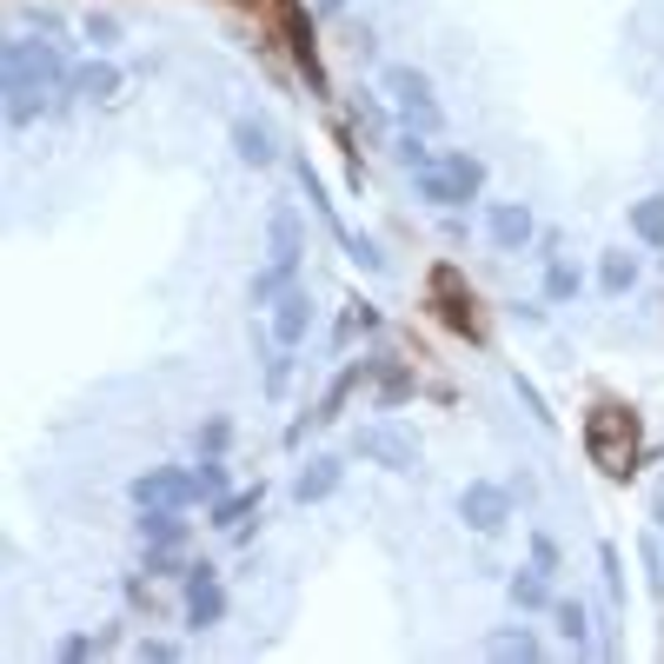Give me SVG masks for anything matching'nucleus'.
I'll return each instance as SVG.
<instances>
[{"label":"nucleus","mask_w":664,"mask_h":664,"mask_svg":"<svg viewBox=\"0 0 664 664\" xmlns=\"http://www.w3.org/2000/svg\"><path fill=\"white\" fill-rule=\"evenodd\" d=\"M585 452H592V465H598V472L631 478V472H638V459H644L638 412H625V405H592V412H585Z\"/></svg>","instance_id":"f257e3e1"},{"label":"nucleus","mask_w":664,"mask_h":664,"mask_svg":"<svg viewBox=\"0 0 664 664\" xmlns=\"http://www.w3.org/2000/svg\"><path fill=\"white\" fill-rule=\"evenodd\" d=\"M379 87H386V100L405 114V127H419V133H439V100H432V80L419 73V67H386L379 73Z\"/></svg>","instance_id":"f03ea898"},{"label":"nucleus","mask_w":664,"mask_h":664,"mask_svg":"<svg viewBox=\"0 0 664 664\" xmlns=\"http://www.w3.org/2000/svg\"><path fill=\"white\" fill-rule=\"evenodd\" d=\"M353 452L372 459V465H386V472H412V465H419V439L399 432V426H359L353 432Z\"/></svg>","instance_id":"7ed1b4c3"},{"label":"nucleus","mask_w":664,"mask_h":664,"mask_svg":"<svg viewBox=\"0 0 664 664\" xmlns=\"http://www.w3.org/2000/svg\"><path fill=\"white\" fill-rule=\"evenodd\" d=\"M200 491V472H180V465H153L133 478V506H193Z\"/></svg>","instance_id":"20e7f679"},{"label":"nucleus","mask_w":664,"mask_h":664,"mask_svg":"<svg viewBox=\"0 0 664 664\" xmlns=\"http://www.w3.org/2000/svg\"><path fill=\"white\" fill-rule=\"evenodd\" d=\"M432 306L452 332H465V340H478V306H472V286L459 280V266H432Z\"/></svg>","instance_id":"39448f33"},{"label":"nucleus","mask_w":664,"mask_h":664,"mask_svg":"<svg viewBox=\"0 0 664 664\" xmlns=\"http://www.w3.org/2000/svg\"><path fill=\"white\" fill-rule=\"evenodd\" d=\"M459 519H465L472 532H485V538H491V532H506V519H512V491H506V485H485V478L465 485V491H459Z\"/></svg>","instance_id":"423d86ee"},{"label":"nucleus","mask_w":664,"mask_h":664,"mask_svg":"<svg viewBox=\"0 0 664 664\" xmlns=\"http://www.w3.org/2000/svg\"><path fill=\"white\" fill-rule=\"evenodd\" d=\"M226 618V592H220V571L213 565H187V625L213 631Z\"/></svg>","instance_id":"0eeeda50"},{"label":"nucleus","mask_w":664,"mask_h":664,"mask_svg":"<svg viewBox=\"0 0 664 664\" xmlns=\"http://www.w3.org/2000/svg\"><path fill=\"white\" fill-rule=\"evenodd\" d=\"M280 14H286V40H293V60L306 73V87L325 94V67H319V47H312V21L299 14V0H280Z\"/></svg>","instance_id":"6e6552de"},{"label":"nucleus","mask_w":664,"mask_h":664,"mask_svg":"<svg viewBox=\"0 0 664 664\" xmlns=\"http://www.w3.org/2000/svg\"><path fill=\"white\" fill-rule=\"evenodd\" d=\"M485 233H491V246L498 253H519V246H532V206H519V200H498L491 213H485Z\"/></svg>","instance_id":"1a4fd4ad"},{"label":"nucleus","mask_w":664,"mask_h":664,"mask_svg":"<svg viewBox=\"0 0 664 664\" xmlns=\"http://www.w3.org/2000/svg\"><path fill=\"white\" fill-rule=\"evenodd\" d=\"M306 332H312V299H306V286H286L273 299V340L280 346H299Z\"/></svg>","instance_id":"9d476101"},{"label":"nucleus","mask_w":664,"mask_h":664,"mask_svg":"<svg viewBox=\"0 0 664 664\" xmlns=\"http://www.w3.org/2000/svg\"><path fill=\"white\" fill-rule=\"evenodd\" d=\"M233 153H239L246 166H273V159H280V146H273V127H266V120H246V114H239V120H233Z\"/></svg>","instance_id":"9b49d317"},{"label":"nucleus","mask_w":664,"mask_h":664,"mask_svg":"<svg viewBox=\"0 0 664 664\" xmlns=\"http://www.w3.org/2000/svg\"><path fill=\"white\" fill-rule=\"evenodd\" d=\"M340 478H346V465H340V459H306V472H299L293 498H299V506H319V498L340 491Z\"/></svg>","instance_id":"f8f14e48"},{"label":"nucleus","mask_w":664,"mask_h":664,"mask_svg":"<svg viewBox=\"0 0 664 664\" xmlns=\"http://www.w3.org/2000/svg\"><path fill=\"white\" fill-rule=\"evenodd\" d=\"M67 87H73V100H114V94H120V67H114V60H87V67L67 80Z\"/></svg>","instance_id":"ddd939ff"},{"label":"nucleus","mask_w":664,"mask_h":664,"mask_svg":"<svg viewBox=\"0 0 664 664\" xmlns=\"http://www.w3.org/2000/svg\"><path fill=\"white\" fill-rule=\"evenodd\" d=\"M187 506H140V538L146 545H180L187 538Z\"/></svg>","instance_id":"4468645a"},{"label":"nucleus","mask_w":664,"mask_h":664,"mask_svg":"<svg viewBox=\"0 0 664 664\" xmlns=\"http://www.w3.org/2000/svg\"><path fill=\"white\" fill-rule=\"evenodd\" d=\"M266 226H273V260L299 273V213H293V206H273Z\"/></svg>","instance_id":"2eb2a0df"},{"label":"nucleus","mask_w":664,"mask_h":664,"mask_svg":"<svg viewBox=\"0 0 664 664\" xmlns=\"http://www.w3.org/2000/svg\"><path fill=\"white\" fill-rule=\"evenodd\" d=\"M512 605H519V612H545V605H552L545 565H525V571H512Z\"/></svg>","instance_id":"dca6fc26"},{"label":"nucleus","mask_w":664,"mask_h":664,"mask_svg":"<svg viewBox=\"0 0 664 664\" xmlns=\"http://www.w3.org/2000/svg\"><path fill=\"white\" fill-rule=\"evenodd\" d=\"M412 180H419V193H426L432 206H465V200H472V193L446 174V166H426V174H412Z\"/></svg>","instance_id":"f3484780"},{"label":"nucleus","mask_w":664,"mask_h":664,"mask_svg":"<svg viewBox=\"0 0 664 664\" xmlns=\"http://www.w3.org/2000/svg\"><path fill=\"white\" fill-rule=\"evenodd\" d=\"M598 286H605L612 299L631 293V286H638V260H631V253H605V260H598Z\"/></svg>","instance_id":"a211bd4d"},{"label":"nucleus","mask_w":664,"mask_h":664,"mask_svg":"<svg viewBox=\"0 0 664 664\" xmlns=\"http://www.w3.org/2000/svg\"><path fill=\"white\" fill-rule=\"evenodd\" d=\"M631 233H638L644 246H664V193H651V200L631 206Z\"/></svg>","instance_id":"6ab92c4d"},{"label":"nucleus","mask_w":664,"mask_h":664,"mask_svg":"<svg viewBox=\"0 0 664 664\" xmlns=\"http://www.w3.org/2000/svg\"><path fill=\"white\" fill-rule=\"evenodd\" d=\"M439 166H446V174H452V180H459V187H465L472 200L485 193V159H478V153H446Z\"/></svg>","instance_id":"aec40b11"},{"label":"nucleus","mask_w":664,"mask_h":664,"mask_svg":"<svg viewBox=\"0 0 664 664\" xmlns=\"http://www.w3.org/2000/svg\"><path fill=\"white\" fill-rule=\"evenodd\" d=\"M246 512H260V485H253V491H226V498H213V525H226V532H233Z\"/></svg>","instance_id":"412c9836"},{"label":"nucleus","mask_w":664,"mask_h":664,"mask_svg":"<svg viewBox=\"0 0 664 664\" xmlns=\"http://www.w3.org/2000/svg\"><path fill=\"white\" fill-rule=\"evenodd\" d=\"M392 153H399V166H412V174H426V166H439V153L426 146V133H419V127H405Z\"/></svg>","instance_id":"4be33fe9"},{"label":"nucleus","mask_w":664,"mask_h":664,"mask_svg":"<svg viewBox=\"0 0 664 664\" xmlns=\"http://www.w3.org/2000/svg\"><path fill=\"white\" fill-rule=\"evenodd\" d=\"M485 651H491V657H538V638H532L525 625H519V631H491Z\"/></svg>","instance_id":"5701e85b"},{"label":"nucleus","mask_w":664,"mask_h":664,"mask_svg":"<svg viewBox=\"0 0 664 664\" xmlns=\"http://www.w3.org/2000/svg\"><path fill=\"white\" fill-rule=\"evenodd\" d=\"M286 286H293V266H280V260H273L266 273H253V306H273Z\"/></svg>","instance_id":"b1692460"},{"label":"nucleus","mask_w":664,"mask_h":664,"mask_svg":"<svg viewBox=\"0 0 664 664\" xmlns=\"http://www.w3.org/2000/svg\"><path fill=\"white\" fill-rule=\"evenodd\" d=\"M353 386H359V372H353V366H346V372H340V379H332V392H325V399H319V412H312V426H325V419H340V405H346V392H353Z\"/></svg>","instance_id":"393cba45"},{"label":"nucleus","mask_w":664,"mask_h":664,"mask_svg":"<svg viewBox=\"0 0 664 664\" xmlns=\"http://www.w3.org/2000/svg\"><path fill=\"white\" fill-rule=\"evenodd\" d=\"M578 286H585V280H578V266H565V260L545 266V299H578Z\"/></svg>","instance_id":"a878e982"},{"label":"nucleus","mask_w":664,"mask_h":664,"mask_svg":"<svg viewBox=\"0 0 664 664\" xmlns=\"http://www.w3.org/2000/svg\"><path fill=\"white\" fill-rule=\"evenodd\" d=\"M558 612V631L571 638V644H585V605H578V598H565V605H552Z\"/></svg>","instance_id":"bb28decb"},{"label":"nucleus","mask_w":664,"mask_h":664,"mask_svg":"<svg viewBox=\"0 0 664 664\" xmlns=\"http://www.w3.org/2000/svg\"><path fill=\"white\" fill-rule=\"evenodd\" d=\"M200 491H206V498H226V465H220V452L200 459Z\"/></svg>","instance_id":"cd10ccee"},{"label":"nucleus","mask_w":664,"mask_h":664,"mask_svg":"<svg viewBox=\"0 0 664 664\" xmlns=\"http://www.w3.org/2000/svg\"><path fill=\"white\" fill-rule=\"evenodd\" d=\"M598 565H605V585H612V598L625 605V571H618V545H598Z\"/></svg>","instance_id":"c85d7f7f"},{"label":"nucleus","mask_w":664,"mask_h":664,"mask_svg":"<svg viewBox=\"0 0 664 664\" xmlns=\"http://www.w3.org/2000/svg\"><path fill=\"white\" fill-rule=\"evenodd\" d=\"M293 346H280L273 359H266V392H286V379H293V359H286Z\"/></svg>","instance_id":"c756f323"},{"label":"nucleus","mask_w":664,"mask_h":664,"mask_svg":"<svg viewBox=\"0 0 664 664\" xmlns=\"http://www.w3.org/2000/svg\"><path fill=\"white\" fill-rule=\"evenodd\" d=\"M94 651H107V644H100V638H80V631H73V638H60V657H67V664L94 657Z\"/></svg>","instance_id":"7c9ffc66"},{"label":"nucleus","mask_w":664,"mask_h":664,"mask_svg":"<svg viewBox=\"0 0 664 664\" xmlns=\"http://www.w3.org/2000/svg\"><path fill=\"white\" fill-rule=\"evenodd\" d=\"M87 40H94V47H100V54H107V47H114V40H120V27H114V21H107V14H87Z\"/></svg>","instance_id":"2f4dec72"},{"label":"nucleus","mask_w":664,"mask_h":664,"mask_svg":"<svg viewBox=\"0 0 664 664\" xmlns=\"http://www.w3.org/2000/svg\"><path fill=\"white\" fill-rule=\"evenodd\" d=\"M512 386H519V399H525V405H532V419H538V426H552V412H545V399H538V386H532V379H525V372H519V379H512Z\"/></svg>","instance_id":"473e14b6"},{"label":"nucleus","mask_w":664,"mask_h":664,"mask_svg":"<svg viewBox=\"0 0 664 664\" xmlns=\"http://www.w3.org/2000/svg\"><path fill=\"white\" fill-rule=\"evenodd\" d=\"M174 552H180V545H153V552H146V571H159V578H166V571H180Z\"/></svg>","instance_id":"72a5a7b5"},{"label":"nucleus","mask_w":664,"mask_h":664,"mask_svg":"<svg viewBox=\"0 0 664 664\" xmlns=\"http://www.w3.org/2000/svg\"><path fill=\"white\" fill-rule=\"evenodd\" d=\"M140 657H146V664H166V657H180V644H166V638H140Z\"/></svg>","instance_id":"f704fd0d"},{"label":"nucleus","mask_w":664,"mask_h":664,"mask_svg":"<svg viewBox=\"0 0 664 664\" xmlns=\"http://www.w3.org/2000/svg\"><path fill=\"white\" fill-rule=\"evenodd\" d=\"M405 392H412V379H405V372H399V366H392V372H386V379H379V399H386V405H392V399H405Z\"/></svg>","instance_id":"c9c22d12"},{"label":"nucleus","mask_w":664,"mask_h":664,"mask_svg":"<svg viewBox=\"0 0 664 664\" xmlns=\"http://www.w3.org/2000/svg\"><path fill=\"white\" fill-rule=\"evenodd\" d=\"M226 432H233L226 419H206V432H200V446H206V452H220V446H226Z\"/></svg>","instance_id":"e433bc0d"},{"label":"nucleus","mask_w":664,"mask_h":664,"mask_svg":"<svg viewBox=\"0 0 664 664\" xmlns=\"http://www.w3.org/2000/svg\"><path fill=\"white\" fill-rule=\"evenodd\" d=\"M532 565H545V571H552V565H558V545H552V538H545V532H538V538H532Z\"/></svg>","instance_id":"4c0bfd02"},{"label":"nucleus","mask_w":664,"mask_h":664,"mask_svg":"<svg viewBox=\"0 0 664 664\" xmlns=\"http://www.w3.org/2000/svg\"><path fill=\"white\" fill-rule=\"evenodd\" d=\"M319 8H325V14H340V8H346V0H319Z\"/></svg>","instance_id":"58836bf2"}]
</instances>
